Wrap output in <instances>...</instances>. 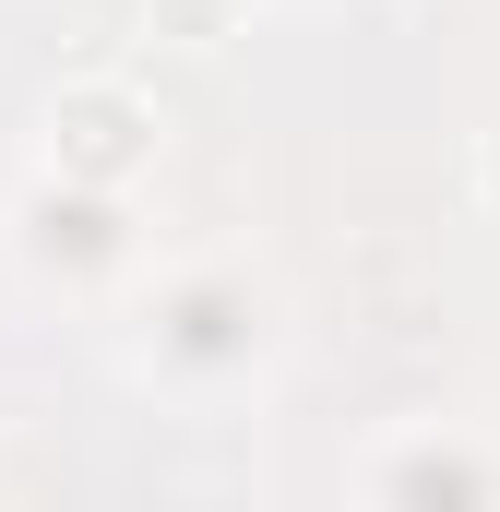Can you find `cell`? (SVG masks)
I'll list each match as a JSON object with an SVG mask.
<instances>
[{"instance_id": "obj_5", "label": "cell", "mask_w": 500, "mask_h": 512, "mask_svg": "<svg viewBox=\"0 0 500 512\" xmlns=\"http://www.w3.org/2000/svg\"><path fill=\"white\" fill-rule=\"evenodd\" d=\"M143 12H155V24H167V36H191V48H215V36H227V24H239L250 0H143Z\"/></svg>"}, {"instance_id": "obj_4", "label": "cell", "mask_w": 500, "mask_h": 512, "mask_svg": "<svg viewBox=\"0 0 500 512\" xmlns=\"http://www.w3.org/2000/svg\"><path fill=\"white\" fill-rule=\"evenodd\" d=\"M12 215H24V262H131V227L108 215V203H84V191H72V203L24 191Z\"/></svg>"}, {"instance_id": "obj_2", "label": "cell", "mask_w": 500, "mask_h": 512, "mask_svg": "<svg viewBox=\"0 0 500 512\" xmlns=\"http://www.w3.org/2000/svg\"><path fill=\"white\" fill-rule=\"evenodd\" d=\"M143 358H167V370H191V358H250L262 346V298H250L239 274H179L167 298H143Z\"/></svg>"}, {"instance_id": "obj_6", "label": "cell", "mask_w": 500, "mask_h": 512, "mask_svg": "<svg viewBox=\"0 0 500 512\" xmlns=\"http://www.w3.org/2000/svg\"><path fill=\"white\" fill-rule=\"evenodd\" d=\"M489 191H500V143H489Z\"/></svg>"}, {"instance_id": "obj_3", "label": "cell", "mask_w": 500, "mask_h": 512, "mask_svg": "<svg viewBox=\"0 0 500 512\" xmlns=\"http://www.w3.org/2000/svg\"><path fill=\"white\" fill-rule=\"evenodd\" d=\"M381 512H500V477H489V441L465 429H417L381 453Z\"/></svg>"}, {"instance_id": "obj_1", "label": "cell", "mask_w": 500, "mask_h": 512, "mask_svg": "<svg viewBox=\"0 0 500 512\" xmlns=\"http://www.w3.org/2000/svg\"><path fill=\"white\" fill-rule=\"evenodd\" d=\"M155 155V108H143V84L120 72H84V84H60L48 96V167L72 179V191H108Z\"/></svg>"}]
</instances>
